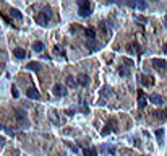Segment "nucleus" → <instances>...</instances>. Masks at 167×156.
<instances>
[{
	"label": "nucleus",
	"mask_w": 167,
	"mask_h": 156,
	"mask_svg": "<svg viewBox=\"0 0 167 156\" xmlns=\"http://www.w3.org/2000/svg\"><path fill=\"white\" fill-rule=\"evenodd\" d=\"M91 13H93V10H91V2H89V0H83V2H80V12H78L80 16L86 18V16L91 15Z\"/></svg>",
	"instance_id": "f257e3e1"
},
{
	"label": "nucleus",
	"mask_w": 167,
	"mask_h": 156,
	"mask_svg": "<svg viewBox=\"0 0 167 156\" xmlns=\"http://www.w3.org/2000/svg\"><path fill=\"white\" fill-rule=\"evenodd\" d=\"M49 20H50V13H49V12H41L39 15L36 16V21L39 23L41 26H46V25H49Z\"/></svg>",
	"instance_id": "f03ea898"
},
{
	"label": "nucleus",
	"mask_w": 167,
	"mask_h": 156,
	"mask_svg": "<svg viewBox=\"0 0 167 156\" xmlns=\"http://www.w3.org/2000/svg\"><path fill=\"white\" fill-rule=\"evenodd\" d=\"M152 67H154L156 70H159V72H162L165 67H167V62L162 59H152Z\"/></svg>",
	"instance_id": "7ed1b4c3"
},
{
	"label": "nucleus",
	"mask_w": 167,
	"mask_h": 156,
	"mask_svg": "<svg viewBox=\"0 0 167 156\" xmlns=\"http://www.w3.org/2000/svg\"><path fill=\"white\" fill-rule=\"evenodd\" d=\"M149 101L152 104H156V106H162V104H164V98L156 94V93H152V94H149Z\"/></svg>",
	"instance_id": "20e7f679"
},
{
	"label": "nucleus",
	"mask_w": 167,
	"mask_h": 156,
	"mask_svg": "<svg viewBox=\"0 0 167 156\" xmlns=\"http://www.w3.org/2000/svg\"><path fill=\"white\" fill-rule=\"evenodd\" d=\"M138 106H140V109H145L146 107V94H145V91H138Z\"/></svg>",
	"instance_id": "39448f33"
},
{
	"label": "nucleus",
	"mask_w": 167,
	"mask_h": 156,
	"mask_svg": "<svg viewBox=\"0 0 167 156\" xmlns=\"http://www.w3.org/2000/svg\"><path fill=\"white\" fill-rule=\"evenodd\" d=\"M52 93H54L57 98H62V96H65V93H66V91H65V88L62 86V85H55L54 89H52Z\"/></svg>",
	"instance_id": "423d86ee"
},
{
	"label": "nucleus",
	"mask_w": 167,
	"mask_h": 156,
	"mask_svg": "<svg viewBox=\"0 0 167 156\" xmlns=\"http://www.w3.org/2000/svg\"><path fill=\"white\" fill-rule=\"evenodd\" d=\"M26 96L29 99H39L41 98L39 93H37V89H34V88H28L26 89Z\"/></svg>",
	"instance_id": "0eeeda50"
},
{
	"label": "nucleus",
	"mask_w": 167,
	"mask_h": 156,
	"mask_svg": "<svg viewBox=\"0 0 167 156\" xmlns=\"http://www.w3.org/2000/svg\"><path fill=\"white\" fill-rule=\"evenodd\" d=\"M89 83H91V78L88 75H80L78 77V85H81V86H88Z\"/></svg>",
	"instance_id": "6e6552de"
},
{
	"label": "nucleus",
	"mask_w": 167,
	"mask_h": 156,
	"mask_svg": "<svg viewBox=\"0 0 167 156\" xmlns=\"http://www.w3.org/2000/svg\"><path fill=\"white\" fill-rule=\"evenodd\" d=\"M127 50L130 52V54H140V46H138V42H130V44L127 46Z\"/></svg>",
	"instance_id": "1a4fd4ad"
},
{
	"label": "nucleus",
	"mask_w": 167,
	"mask_h": 156,
	"mask_svg": "<svg viewBox=\"0 0 167 156\" xmlns=\"http://www.w3.org/2000/svg\"><path fill=\"white\" fill-rule=\"evenodd\" d=\"M141 85L143 86H152L154 80H152V77H141Z\"/></svg>",
	"instance_id": "9d476101"
},
{
	"label": "nucleus",
	"mask_w": 167,
	"mask_h": 156,
	"mask_svg": "<svg viewBox=\"0 0 167 156\" xmlns=\"http://www.w3.org/2000/svg\"><path fill=\"white\" fill-rule=\"evenodd\" d=\"M152 116H154L156 119L167 120V112H165V111H154V112H152Z\"/></svg>",
	"instance_id": "9b49d317"
},
{
	"label": "nucleus",
	"mask_w": 167,
	"mask_h": 156,
	"mask_svg": "<svg viewBox=\"0 0 167 156\" xmlns=\"http://www.w3.org/2000/svg\"><path fill=\"white\" fill-rule=\"evenodd\" d=\"M32 50H34V52H42V50H44V44H42L41 41L32 42Z\"/></svg>",
	"instance_id": "f8f14e48"
},
{
	"label": "nucleus",
	"mask_w": 167,
	"mask_h": 156,
	"mask_svg": "<svg viewBox=\"0 0 167 156\" xmlns=\"http://www.w3.org/2000/svg\"><path fill=\"white\" fill-rule=\"evenodd\" d=\"M26 68H28V70H32V72H39V70H41V65L37 64V62H29V64L26 65Z\"/></svg>",
	"instance_id": "ddd939ff"
},
{
	"label": "nucleus",
	"mask_w": 167,
	"mask_h": 156,
	"mask_svg": "<svg viewBox=\"0 0 167 156\" xmlns=\"http://www.w3.org/2000/svg\"><path fill=\"white\" fill-rule=\"evenodd\" d=\"M13 55H15L16 59H25L26 57V52L23 49H15V50H13Z\"/></svg>",
	"instance_id": "4468645a"
},
{
	"label": "nucleus",
	"mask_w": 167,
	"mask_h": 156,
	"mask_svg": "<svg viewBox=\"0 0 167 156\" xmlns=\"http://www.w3.org/2000/svg\"><path fill=\"white\" fill-rule=\"evenodd\" d=\"M10 15L15 18V20H21V18H23L21 12H20V10H16V8H12V10H10Z\"/></svg>",
	"instance_id": "2eb2a0df"
},
{
	"label": "nucleus",
	"mask_w": 167,
	"mask_h": 156,
	"mask_svg": "<svg viewBox=\"0 0 167 156\" xmlns=\"http://www.w3.org/2000/svg\"><path fill=\"white\" fill-rule=\"evenodd\" d=\"M86 46H88L89 50H96V49H99V44H97V42H94V39H89V41L86 42Z\"/></svg>",
	"instance_id": "dca6fc26"
},
{
	"label": "nucleus",
	"mask_w": 167,
	"mask_h": 156,
	"mask_svg": "<svg viewBox=\"0 0 167 156\" xmlns=\"http://www.w3.org/2000/svg\"><path fill=\"white\" fill-rule=\"evenodd\" d=\"M84 34H86V37H89V39H94V37H96V31H94L93 28H86V29H84Z\"/></svg>",
	"instance_id": "f3484780"
},
{
	"label": "nucleus",
	"mask_w": 167,
	"mask_h": 156,
	"mask_svg": "<svg viewBox=\"0 0 167 156\" xmlns=\"http://www.w3.org/2000/svg\"><path fill=\"white\" fill-rule=\"evenodd\" d=\"M65 81H66V85H68L70 88H75L76 85H78V81H76V80H75L73 77H70V75L66 77V80H65Z\"/></svg>",
	"instance_id": "a211bd4d"
},
{
	"label": "nucleus",
	"mask_w": 167,
	"mask_h": 156,
	"mask_svg": "<svg viewBox=\"0 0 167 156\" xmlns=\"http://www.w3.org/2000/svg\"><path fill=\"white\" fill-rule=\"evenodd\" d=\"M83 156H97V153H96V150H93V148H84Z\"/></svg>",
	"instance_id": "6ab92c4d"
},
{
	"label": "nucleus",
	"mask_w": 167,
	"mask_h": 156,
	"mask_svg": "<svg viewBox=\"0 0 167 156\" xmlns=\"http://www.w3.org/2000/svg\"><path fill=\"white\" fill-rule=\"evenodd\" d=\"M156 138L159 140V143H162V141H164V130H162V129H157V130H156Z\"/></svg>",
	"instance_id": "aec40b11"
},
{
	"label": "nucleus",
	"mask_w": 167,
	"mask_h": 156,
	"mask_svg": "<svg viewBox=\"0 0 167 156\" xmlns=\"http://www.w3.org/2000/svg\"><path fill=\"white\" fill-rule=\"evenodd\" d=\"M118 72H120L122 77H127V75H128V68H127V67H120V70H118Z\"/></svg>",
	"instance_id": "412c9836"
},
{
	"label": "nucleus",
	"mask_w": 167,
	"mask_h": 156,
	"mask_svg": "<svg viewBox=\"0 0 167 156\" xmlns=\"http://www.w3.org/2000/svg\"><path fill=\"white\" fill-rule=\"evenodd\" d=\"M111 91H112V89L109 88V86H104V89H102V96H109V94H111Z\"/></svg>",
	"instance_id": "4be33fe9"
},
{
	"label": "nucleus",
	"mask_w": 167,
	"mask_h": 156,
	"mask_svg": "<svg viewBox=\"0 0 167 156\" xmlns=\"http://www.w3.org/2000/svg\"><path fill=\"white\" fill-rule=\"evenodd\" d=\"M66 146H68V148H70L71 151H73V153H78V151H80V150L76 148V146H75L73 143H66Z\"/></svg>",
	"instance_id": "5701e85b"
},
{
	"label": "nucleus",
	"mask_w": 167,
	"mask_h": 156,
	"mask_svg": "<svg viewBox=\"0 0 167 156\" xmlns=\"http://www.w3.org/2000/svg\"><path fill=\"white\" fill-rule=\"evenodd\" d=\"M136 7L140 8V10H146V7H148V5H146L145 2H138V3H136Z\"/></svg>",
	"instance_id": "b1692460"
},
{
	"label": "nucleus",
	"mask_w": 167,
	"mask_h": 156,
	"mask_svg": "<svg viewBox=\"0 0 167 156\" xmlns=\"http://www.w3.org/2000/svg\"><path fill=\"white\" fill-rule=\"evenodd\" d=\"M102 151H109V153H115V150L112 146H102Z\"/></svg>",
	"instance_id": "393cba45"
},
{
	"label": "nucleus",
	"mask_w": 167,
	"mask_h": 156,
	"mask_svg": "<svg viewBox=\"0 0 167 156\" xmlns=\"http://www.w3.org/2000/svg\"><path fill=\"white\" fill-rule=\"evenodd\" d=\"M12 94H13V96H15V98H18V96H20V93H18L16 86H13V88H12Z\"/></svg>",
	"instance_id": "a878e982"
},
{
	"label": "nucleus",
	"mask_w": 167,
	"mask_h": 156,
	"mask_svg": "<svg viewBox=\"0 0 167 156\" xmlns=\"http://www.w3.org/2000/svg\"><path fill=\"white\" fill-rule=\"evenodd\" d=\"M111 132H112V129H111V127H109V125H107V127H106V129H104V130H102V135H109V133H111Z\"/></svg>",
	"instance_id": "bb28decb"
},
{
	"label": "nucleus",
	"mask_w": 167,
	"mask_h": 156,
	"mask_svg": "<svg viewBox=\"0 0 167 156\" xmlns=\"http://www.w3.org/2000/svg\"><path fill=\"white\" fill-rule=\"evenodd\" d=\"M54 52H57V54H60V55H63V50H62L60 47H54Z\"/></svg>",
	"instance_id": "cd10ccee"
},
{
	"label": "nucleus",
	"mask_w": 167,
	"mask_h": 156,
	"mask_svg": "<svg viewBox=\"0 0 167 156\" xmlns=\"http://www.w3.org/2000/svg\"><path fill=\"white\" fill-rule=\"evenodd\" d=\"M7 133L8 135H15V130H13V129H7Z\"/></svg>",
	"instance_id": "c85d7f7f"
},
{
	"label": "nucleus",
	"mask_w": 167,
	"mask_h": 156,
	"mask_svg": "<svg viewBox=\"0 0 167 156\" xmlns=\"http://www.w3.org/2000/svg\"><path fill=\"white\" fill-rule=\"evenodd\" d=\"M162 52H164V54H167V42L164 44V47H162Z\"/></svg>",
	"instance_id": "c756f323"
},
{
	"label": "nucleus",
	"mask_w": 167,
	"mask_h": 156,
	"mask_svg": "<svg viewBox=\"0 0 167 156\" xmlns=\"http://www.w3.org/2000/svg\"><path fill=\"white\" fill-rule=\"evenodd\" d=\"M3 143H5V138H3V137H0V146H2Z\"/></svg>",
	"instance_id": "7c9ffc66"
},
{
	"label": "nucleus",
	"mask_w": 167,
	"mask_h": 156,
	"mask_svg": "<svg viewBox=\"0 0 167 156\" xmlns=\"http://www.w3.org/2000/svg\"><path fill=\"white\" fill-rule=\"evenodd\" d=\"M164 23H165V25H167V16H165V18H164Z\"/></svg>",
	"instance_id": "2f4dec72"
},
{
	"label": "nucleus",
	"mask_w": 167,
	"mask_h": 156,
	"mask_svg": "<svg viewBox=\"0 0 167 156\" xmlns=\"http://www.w3.org/2000/svg\"><path fill=\"white\" fill-rule=\"evenodd\" d=\"M0 129H2V127H0Z\"/></svg>",
	"instance_id": "473e14b6"
}]
</instances>
